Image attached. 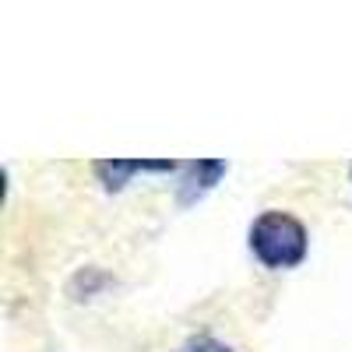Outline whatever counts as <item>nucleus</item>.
I'll return each mask as SVG.
<instances>
[{"label": "nucleus", "mask_w": 352, "mask_h": 352, "mask_svg": "<svg viewBox=\"0 0 352 352\" xmlns=\"http://www.w3.org/2000/svg\"><path fill=\"white\" fill-rule=\"evenodd\" d=\"M349 176H352V166H349Z\"/></svg>", "instance_id": "5"}, {"label": "nucleus", "mask_w": 352, "mask_h": 352, "mask_svg": "<svg viewBox=\"0 0 352 352\" xmlns=\"http://www.w3.org/2000/svg\"><path fill=\"white\" fill-rule=\"evenodd\" d=\"M180 169H184V162H176V159H96L92 162L96 180L109 194L124 190L134 176H141V173H166V176H173V173H180Z\"/></svg>", "instance_id": "2"}, {"label": "nucleus", "mask_w": 352, "mask_h": 352, "mask_svg": "<svg viewBox=\"0 0 352 352\" xmlns=\"http://www.w3.org/2000/svg\"><path fill=\"white\" fill-rule=\"evenodd\" d=\"M229 173L226 159H190L180 169V180H176V204L180 208H190L197 204L204 194H212L219 187V180Z\"/></svg>", "instance_id": "3"}, {"label": "nucleus", "mask_w": 352, "mask_h": 352, "mask_svg": "<svg viewBox=\"0 0 352 352\" xmlns=\"http://www.w3.org/2000/svg\"><path fill=\"white\" fill-rule=\"evenodd\" d=\"M180 352H236V349H229L226 342H219V338H212V335H194Z\"/></svg>", "instance_id": "4"}, {"label": "nucleus", "mask_w": 352, "mask_h": 352, "mask_svg": "<svg viewBox=\"0 0 352 352\" xmlns=\"http://www.w3.org/2000/svg\"><path fill=\"white\" fill-rule=\"evenodd\" d=\"M247 243H250V254L268 272H292L310 254V232L292 212L268 208L250 222Z\"/></svg>", "instance_id": "1"}]
</instances>
